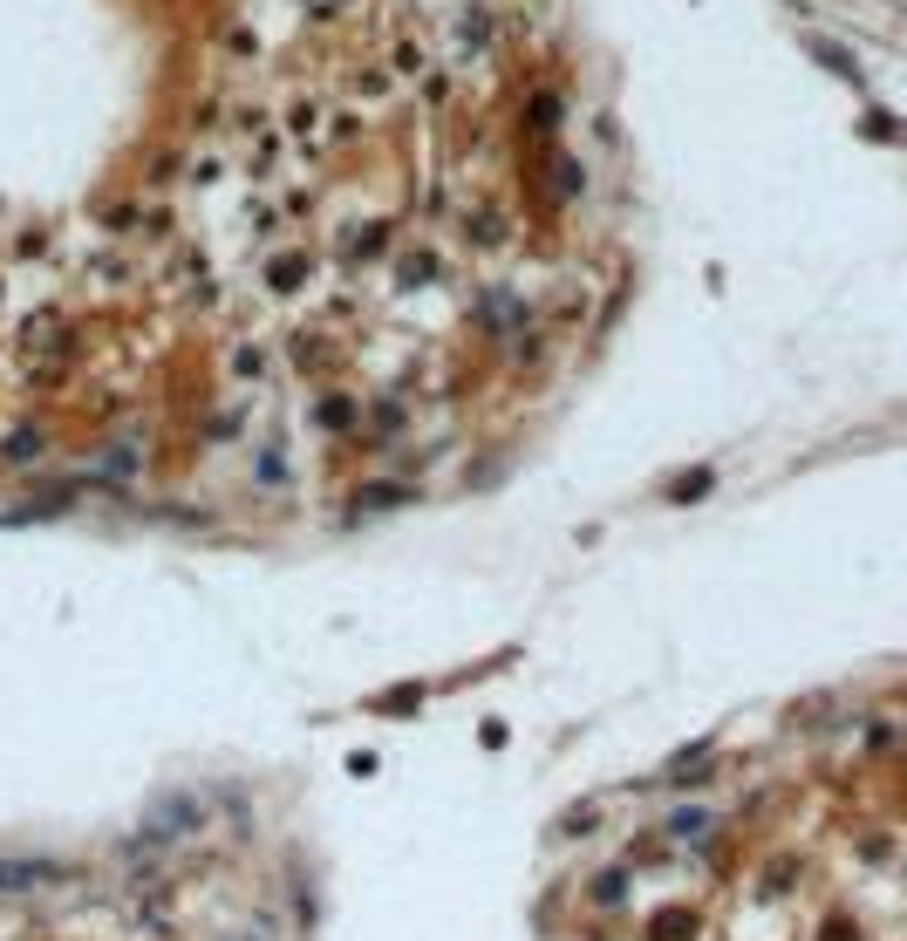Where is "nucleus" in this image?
I'll list each match as a JSON object with an SVG mask.
<instances>
[{
  "label": "nucleus",
  "mask_w": 907,
  "mask_h": 941,
  "mask_svg": "<svg viewBox=\"0 0 907 941\" xmlns=\"http://www.w3.org/2000/svg\"><path fill=\"white\" fill-rule=\"evenodd\" d=\"M198 798L191 791H171V798H157L151 805V832H144V846H171V839H185V832H198Z\"/></svg>",
  "instance_id": "nucleus-1"
},
{
  "label": "nucleus",
  "mask_w": 907,
  "mask_h": 941,
  "mask_svg": "<svg viewBox=\"0 0 907 941\" xmlns=\"http://www.w3.org/2000/svg\"><path fill=\"white\" fill-rule=\"evenodd\" d=\"M48 880H62V866L48 860H0V894H35Z\"/></svg>",
  "instance_id": "nucleus-2"
},
{
  "label": "nucleus",
  "mask_w": 907,
  "mask_h": 941,
  "mask_svg": "<svg viewBox=\"0 0 907 941\" xmlns=\"http://www.w3.org/2000/svg\"><path fill=\"white\" fill-rule=\"evenodd\" d=\"M805 48H812V55H819V62H826L832 76L860 82V62H853V55H846V48H839V41H826V35H805Z\"/></svg>",
  "instance_id": "nucleus-3"
},
{
  "label": "nucleus",
  "mask_w": 907,
  "mask_h": 941,
  "mask_svg": "<svg viewBox=\"0 0 907 941\" xmlns=\"http://www.w3.org/2000/svg\"><path fill=\"white\" fill-rule=\"evenodd\" d=\"M587 826H601V805H594V798H580L573 812H560V819H553V839H580Z\"/></svg>",
  "instance_id": "nucleus-4"
},
{
  "label": "nucleus",
  "mask_w": 907,
  "mask_h": 941,
  "mask_svg": "<svg viewBox=\"0 0 907 941\" xmlns=\"http://www.w3.org/2000/svg\"><path fill=\"white\" fill-rule=\"evenodd\" d=\"M710 485H717V471H710V464H689L676 485H669V505H689V498H703Z\"/></svg>",
  "instance_id": "nucleus-5"
},
{
  "label": "nucleus",
  "mask_w": 907,
  "mask_h": 941,
  "mask_svg": "<svg viewBox=\"0 0 907 941\" xmlns=\"http://www.w3.org/2000/svg\"><path fill=\"white\" fill-rule=\"evenodd\" d=\"M669 832H676V839H703V832H710V812H676Z\"/></svg>",
  "instance_id": "nucleus-6"
},
{
  "label": "nucleus",
  "mask_w": 907,
  "mask_h": 941,
  "mask_svg": "<svg viewBox=\"0 0 907 941\" xmlns=\"http://www.w3.org/2000/svg\"><path fill=\"white\" fill-rule=\"evenodd\" d=\"M28 457H35V430H21V437L7 444V464H28Z\"/></svg>",
  "instance_id": "nucleus-7"
},
{
  "label": "nucleus",
  "mask_w": 907,
  "mask_h": 941,
  "mask_svg": "<svg viewBox=\"0 0 907 941\" xmlns=\"http://www.w3.org/2000/svg\"><path fill=\"white\" fill-rule=\"evenodd\" d=\"M826 941H853V928H846V921H826Z\"/></svg>",
  "instance_id": "nucleus-8"
},
{
  "label": "nucleus",
  "mask_w": 907,
  "mask_h": 941,
  "mask_svg": "<svg viewBox=\"0 0 907 941\" xmlns=\"http://www.w3.org/2000/svg\"><path fill=\"white\" fill-rule=\"evenodd\" d=\"M246 941H253V935H246Z\"/></svg>",
  "instance_id": "nucleus-9"
}]
</instances>
